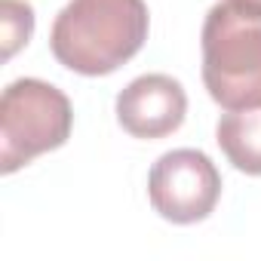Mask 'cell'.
Listing matches in <instances>:
<instances>
[{
	"mask_svg": "<svg viewBox=\"0 0 261 261\" xmlns=\"http://www.w3.org/2000/svg\"><path fill=\"white\" fill-rule=\"evenodd\" d=\"M215 142L233 169L261 175V108L224 111L215 126Z\"/></svg>",
	"mask_w": 261,
	"mask_h": 261,
	"instance_id": "obj_6",
	"label": "cell"
},
{
	"mask_svg": "<svg viewBox=\"0 0 261 261\" xmlns=\"http://www.w3.org/2000/svg\"><path fill=\"white\" fill-rule=\"evenodd\" d=\"M188 92L169 74H142L117 95V123L133 139H166L185 123Z\"/></svg>",
	"mask_w": 261,
	"mask_h": 261,
	"instance_id": "obj_5",
	"label": "cell"
},
{
	"mask_svg": "<svg viewBox=\"0 0 261 261\" xmlns=\"http://www.w3.org/2000/svg\"><path fill=\"white\" fill-rule=\"evenodd\" d=\"M74 108L68 95L37 77H19L0 95V169L7 175L68 142Z\"/></svg>",
	"mask_w": 261,
	"mask_h": 261,
	"instance_id": "obj_3",
	"label": "cell"
},
{
	"mask_svg": "<svg viewBox=\"0 0 261 261\" xmlns=\"http://www.w3.org/2000/svg\"><path fill=\"white\" fill-rule=\"evenodd\" d=\"M148 197L160 218L172 224H197L212 215L221 197V175L209 154L197 148H175L151 166Z\"/></svg>",
	"mask_w": 261,
	"mask_h": 261,
	"instance_id": "obj_4",
	"label": "cell"
},
{
	"mask_svg": "<svg viewBox=\"0 0 261 261\" xmlns=\"http://www.w3.org/2000/svg\"><path fill=\"white\" fill-rule=\"evenodd\" d=\"M145 0H68L49 31V49L68 71L101 77L133 59L148 40Z\"/></svg>",
	"mask_w": 261,
	"mask_h": 261,
	"instance_id": "obj_1",
	"label": "cell"
},
{
	"mask_svg": "<svg viewBox=\"0 0 261 261\" xmlns=\"http://www.w3.org/2000/svg\"><path fill=\"white\" fill-rule=\"evenodd\" d=\"M0 34L4 59H13L34 34V10L28 0H0Z\"/></svg>",
	"mask_w": 261,
	"mask_h": 261,
	"instance_id": "obj_7",
	"label": "cell"
},
{
	"mask_svg": "<svg viewBox=\"0 0 261 261\" xmlns=\"http://www.w3.org/2000/svg\"><path fill=\"white\" fill-rule=\"evenodd\" d=\"M203 83L224 111L261 108V4L218 0L206 13Z\"/></svg>",
	"mask_w": 261,
	"mask_h": 261,
	"instance_id": "obj_2",
	"label": "cell"
}]
</instances>
